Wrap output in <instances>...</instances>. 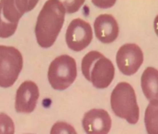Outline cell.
<instances>
[{
	"instance_id": "obj_1",
	"label": "cell",
	"mask_w": 158,
	"mask_h": 134,
	"mask_svg": "<svg viewBox=\"0 0 158 134\" xmlns=\"http://www.w3.org/2000/svg\"><path fill=\"white\" fill-rule=\"evenodd\" d=\"M65 8L60 0H48L41 9L35 24V37L41 48H50L63 26Z\"/></svg>"
},
{
	"instance_id": "obj_2",
	"label": "cell",
	"mask_w": 158,
	"mask_h": 134,
	"mask_svg": "<svg viewBox=\"0 0 158 134\" xmlns=\"http://www.w3.org/2000/svg\"><path fill=\"white\" fill-rule=\"evenodd\" d=\"M111 107L116 117L134 125L139 121V108L135 90L130 84L120 82L111 94Z\"/></svg>"
},
{
	"instance_id": "obj_3",
	"label": "cell",
	"mask_w": 158,
	"mask_h": 134,
	"mask_svg": "<svg viewBox=\"0 0 158 134\" xmlns=\"http://www.w3.org/2000/svg\"><path fill=\"white\" fill-rule=\"evenodd\" d=\"M77 77L75 60L69 55H60L54 59L48 67V78L56 90H64L74 82Z\"/></svg>"
},
{
	"instance_id": "obj_4",
	"label": "cell",
	"mask_w": 158,
	"mask_h": 134,
	"mask_svg": "<svg viewBox=\"0 0 158 134\" xmlns=\"http://www.w3.org/2000/svg\"><path fill=\"white\" fill-rule=\"evenodd\" d=\"M23 66L21 53L14 47L0 45V87L9 88L19 77Z\"/></svg>"
},
{
	"instance_id": "obj_5",
	"label": "cell",
	"mask_w": 158,
	"mask_h": 134,
	"mask_svg": "<svg viewBox=\"0 0 158 134\" xmlns=\"http://www.w3.org/2000/svg\"><path fill=\"white\" fill-rule=\"evenodd\" d=\"M93 33L90 24L82 19H74L70 23L65 34L68 48L74 51H81L90 44Z\"/></svg>"
},
{
	"instance_id": "obj_6",
	"label": "cell",
	"mask_w": 158,
	"mask_h": 134,
	"mask_svg": "<svg viewBox=\"0 0 158 134\" xmlns=\"http://www.w3.org/2000/svg\"><path fill=\"white\" fill-rule=\"evenodd\" d=\"M143 63V52L136 44H125L116 53V64L125 75H135Z\"/></svg>"
},
{
	"instance_id": "obj_7",
	"label": "cell",
	"mask_w": 158,
	"mask_h": 134,
	"mask_svg": "<svg viewBox=\"0 0 158 134\" xmlns=\"http://www.w3.org/2000/svg\"><path fill=\"white\" fill-rule=\"evenodd\" d=\"M39 98V89L35 82L27 80L21 83L17 89L15 109L18 113L30 114L37 107Z\"/></svg>"
},
{
	"instance_id": "obj_8",
	"label": "cell",
	"mask_w": 158,
	"mask_h": 134,
	"mask_svg": "<svg viewBox=\"0 0 158 134\" xmlns=\"http://www.w3.org/2000/svg\"><path fill=\"white\" fill-rule=\"evenodd\" d=\"M82 125L87 134H108L112 128V119L104 109H91L84 115Z\"/></svg>"
},
{
	"instance_id": "obj_9",
	"label": "cell",
	"mask_w": 158,
	"mask_h": 134,
	"mask_svg": "<svg viewBox=\"0 0 158 134\" xmlns=\"http://www.w3.org/2000/svg\"><path fill=\"white\" fill-rule=\"evenodd\" d=\"M114 77V66L103 55L93 63L90 68L89 81L97 89H103L111 85Z\"/></svg>"
},
{
	"instance_id": "obj_10",
	"label": "cell",
	"mask_w": 158,
	"mask_h": 134,
	"mask_svg": "<svg viewBox=\"0 0 158 134\" xmlns=\"http://www.w3.org/2000/svg\"><path fill=\"white\" fill-rule=\"evenodd\" d=\"M38 0H1L2 15L8 23L18 25L25 12L33 9Z\"/></svg>"
},
{
	"instance_id": "obj_11",
	"label": "cell",
	"mask_w": 158,
	"mask_h": 134,
	"mask_svg": "<svg viewBox=\"0 0 158 134\" xmlns=\"http://www.w3.org/2000/svg\"><path fill=\"white\" fill-rule=\"evenodd\" d=\"M96 37L104 44L114 42L119 34V27L114 18L110 14H102L94 21Z\"/></svg>"
},
{
	"instance_id": "obj_12",
	"label": "cell",
	"mask_w": 158,
	"mask_h": 134,
	"mask_svg": "<svg viewBox=\"0 0 158 134\" xmlns=\"http://www.w3.org/2000/svg\"><path fill=\"white\" fill-rule=\"evenodd\" d=\"M141 85L143 94L149 102H158V70L147 67L142 73Z\"/></svg>"
},
{
	"instance_id": "obj_13",
	"label": "cell",
	"mask_w": 158,
	"mask_h": 134,
	"mask_svg": "<svg viewBox=\"0 0 158 134\" xmlns=\"http://www.w3.org/2000/svg\"><path fill=\"white\" fill-rule=\"evenodd\" d=\"M144 124L148 134H158V102L153 101L147 106L144 114Z\"/></svg>"
},
{
	"instance_id": "obj_14",
	"label": "cell",
	"mask_w": 158,
	"mask_h": 134,
	"mask_svg": "<svg viewBox=\"0 0 158 134\" xmlns=\"http://www.w3.org/2000/svg\"><path fill=\"white\" fill-rule=\"evenodd\" d=\"M102 56V54L99 51H96V50H92V51L88 52V54H86L84 56L83 60H82V63H81V69H82V73H83L84 77H86L87 80L89 81L90 68L92 66L93 63Z\"/></svg>"
},
{
	"instance_id": "obj_15",
	"label": "cell",
	"mask_w": 158,
	"mask_h": 134,
	"mask_svg": "<svg viewBox=\"0 0 158 134\" xmlns=\"http://www.w3.org/2000/svg\"><path fill=\"white\" fill-rule=\"evenodd\" d=\"M18 25H14L8 23L2 15V7L0 4V37L8 38L14 35L17 30Z\"/></svg>"
},
{
	"instance_id": "obj_16",
	"label": "cell",
	"mask_w": 158,
	"mask_h": 134,
	"mask_svg": "<svg viewBox=\"0 0 158 134\" xmlns=\"http://www.w3.org/2000/svg\"><path fill=\"white\" fill-rule=\"evenodd\" d=\"M15 127L11 117L4 113H0V134H14Z\"/></svg>"
},
{
	"instance_id": "obj_17",
	"label": "cell",
	"mask_w": 158,
	"mask_h": 134,
	"mask_svg": "<svg viewBox=\"0 0 158 134\" xmlns=\"http://www.w3.org/2000/svg\"><path fill=\"white\" fill-rule=\"evenodd\" d=\"M50 134H77L73 126L66 122H56L50 129Z\"/></svg>"
},
{
	"instance_id": "obj_18",
	"label": "cell",
	"mask_w": 158,
	"mask_h": 134,
	"mask_svg": "<svg viewBox=\"0 0 158 134\" xmlns=\"http://www.w3.org/2000/svg\"><path fill=\"white\" fill-rule=\"evenodd\" d=\"M85 0H72V1H64L62 2V4L65 8V10H67L68 12H74L77 11L80 8V6L82 4H84Z\"/></svg>"
},
{
	"instance_id": "obj_19",
	"label": "cell",
	"mask_w": 158,
	"mask_h": 134,
	"mask_svg": "<svg viewBox=\"0 0 158 134\" xmlns=\"http://www.w3.org/2000/svg\"><path fill=\"white\" fill-rule=\"evenodd\" d=\"M116 0H92V3L102 9H108L114 5Z\"/></svg>"
},
{
	"instance_id": "obj_20",
	"label": "cell",
	"mask_w": 158,
	"mask_h": 134,
	"mask_svg": "<svg viewBox=\"0 0 158 134\" xmlns=\"http://www.w3.org/2000/svg\"><path fill=\"white\" fill-rule=\"evenodd\" d=\"M153 28H154L155 34L158 35V15L155 17V19H154V21H153Z\"/></svg>"
}]
</instances>
